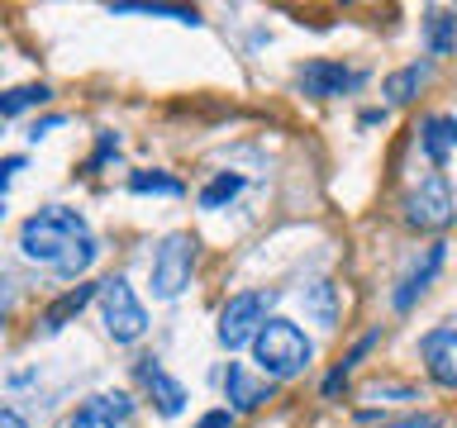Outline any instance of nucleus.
<instances>
[{
  "label": "nucleus",
  "mask_w": 457,
  "mask_h": 428,
  "mask_svg": "<svg viewBox=\"0 0 457 428\" xmlns=\"http://www.w3.org/2000/svg\"><path fill=\"white\" fill-rule=\"evenodd\" d=\"M14 300H20V291H14V281L10 276H0V324L10 319V309H14Z\"/></svg>",
  "instance_id": "b1692460"
},
{
  "label": "nucleus",
  "mask_w": 457,
  "mask_h": 428,
  "mask_svg": "<svg viewBox=\"0 0 457 428\" xmlns=\"http://www.w3.org/2000/svg\"><path fill=\"white\" fill-rule=\"evenodd\" d=\"M0 219H5V195H0Z\"/></svg>",
  "instance_id": "7c9ffc66"
},
{
  "label": "nucleus",
  "mask_w": 457,
  "mask_h": 428,
  "mask_svg": "<svg viewBox=\"0 0 457 428\" xmlns=\"http://www.w3.org/2000/svg\"><path fill=\"white\" fill-rule=\"evenodd\" d=\"M271 385L277 381H267V376H253L243 362H228L224 371V395H228V405L234 409H257V405H267L271 399Z\"/></svg>",
  "instance_id": "f8f14e48"
},
{
  "label": "nucleus",
  "mask_w": 457,
  "mask_h": 428,
  "mask_svg": "<svg viewBox=\"0 0 457 428\" xmlns=\"http://www.w3.org/2000/svg\"><path fill=\"white\" fill-rule=\"evenodd\" d=\"M0 428H29L20 409H0Z\"/></svg>",
  "instance_id": "c85d7f7f"
},
{
  "label": "nucleus",
  "mask_w": 457,
  "mask_h": 428,
  "mask_svg": "<svg viewBox=\"0 0 457 428\" xmlns=\"http://www.w3.org/2000/svg\"><path fill=\"white\" fill-rule=\"evenodd\" d=\"M195 428H234V409H210V414H200Z\"/></svg>",
  "instance_id": "5701e85b"
},
{
  "label": "nucleus",
  "mask_w": 457,
  "mask_h": 428,
  "mask_svg": "<svg viewBox=\"0 0 457 428\" xmlns=\"http://www.w3.org/2000/svg\"><path fill=\"white\" fill-rule=\"evenodd\" d=\"M253 362L267 381H291L314 362V342L291 319H267L262 333L253 338Z\"/></svg>",
  "instance_id": "f03ea898"
},
{
  "label": "nucleus",
  "mask_w": 457,
  "mask_h": 428,
  "mask_svg": "<svg viewBox=\"0 0 457 428\" xmlns=\"http://www.w3.org/2000/svg\"><path fill=\"white\" fill-rule=\"evenodd\" d=\"M295 86L310 100H338V95H348V91L362 86V71L343 67V62H334V57H314V62H305L295 71Z\"/></svg>",
  "instance_id": "0eeeda50"
},
{
  "label": "nucleus",
  "mask_w": 457,
  "mask_h": 428,
  "mask_svg": "<svg viewBox=\"0 0 457 428\" xmlns=\"http://www.w3.org/2000/svg\"><path fill=\"white\" fill-rule=\"evenodd\" d=\"M14 171H24V157H0V195H5V185L14 181Z\"/></svg>",
  "instance_id": "a878e982"
},
{
  "label": "nucleus",
  "mask_w": 457,
  "mask_h": 428,
  "mask_svg": "<svg viewBox=\"0 0 457 428\" xmlns=\"http://www.w3.org/2000/svg\"><path fill=\"white\" fill-rule=\"evenodd\" d=\"M453 214H457L453 185H448V177H443V171L424 177V181L410 191V200H405V219H410L414 228H448Z\"/></svg>",
  "instance_id": "423d86ee"
},
{
  "label": "nucleus",
  "mask_w": 457,
  "mask_h": 428,
  "mask_svg": "<svg viewBox=\"0 0 457 428\" xmlns=\"http://www.w3.org/2000/svg\"><path fill=\"white\" fill-rule=\"evenodd\" d=\"M377 342H381V328H371V333H362V338H357V342H353V352L343 357V371H353V366L362 362V357H367L371 348H377Z\"/></svg>",
  "instance_id": "4be33fe9"
},
{
  "label": "nucleus",
  "mask_w": 457,
  "mask_h": 428,
  "mask_svg": "<svg viewBox=\"0 0 457 428\" xmlns=\"http://www.w3.org/2000/svg\"><path fill=\"white\" fill-rule=\"evenodd\" d=\"M129 191L134 195H186V185L177 181V177H167V171H134V177H129Z\"/></svg>",
  "instance_id": "412c9836"
},
{
  "label": "nucleus",
  "mask_w": 457,
  "mask_h": 428,
  "mask_svg": "<svg viewBox=\"0 0 457 428\" xmlns=\"http://www.w3.org/2000/svg\"><path fill=\"white\" fill-rule=\"evenodd\" d=\"M100 319H105V333L114 342H138L148 333V309L134 295V285L124 276H105L100 281Z\"/></svg>",
  "instance_id": "7ed1b4c3"
},
{
  "label": "nucleus",
  "mask_w": 457,
  "mask_h": 428,
  "mask_svg": "<svg viewBox=\"0 0 457 428\" xmlns=\"http://www.w3.org/2000/svg\"><path fill=\"white\" fill-rule=\"evenodd\" d=\"M428 62H410V67H400V71H391V77L381 81V95L391 100V105H410L414 95H420V86L428 81Z\"/></svg>",
  "instance_id": "f3484780"
},
{
  "label": "nucleus",
  "mask_w": 457,
  "mask_h": 428,
  "mask_svg": "<svg viewBox=\"0 0 457 428\" xmlns=\"http://www.w3.org/2000/svg\"><path fill=\"white\" fill-rule=\"evenodd\" d=\"M20 252L29 257V262L48 267L53 276L77 281L100 257V243H96L91 224H86L77 210L43 205L38 214H29V219L20 224Z\"/></svg>",
  "instance_id": "f257e3e1"
},
{
  "label": "nucleus",
  "mask_w": 457,
  "mask_h": 428,
  "mask_svg": "<svg viewBox=\"0 0 457 428\" xmlns=\"http://www.w3.org/2000/svg\"><path fill=\"white\" fill-rule=\"evenodd\" d=\"M57 124H62V114H48V119H38L34 128H29V138H34V143H38V138H43V134H48V128H57Z\"/></svg>",
  "instance_id": "cd10ccee"
},
{
  "label": "nucleus",
  "mask_w": 457,
  "mask_h": 428,
  "mask_svg": "<svg viewBox=\"0 0 457 428\" xmlns=\"http://www.w3.org/2000/svg\"><path fill=\"white\" fill-rule=\"evenodd\" d=\"M343 385H348V371L338 366V371H328V376H324V385H320V395H324V399H334V395L343 391Z\"/></svg>",
  "instance_id": "393cba45"
},
{
  "label": "nucleus",
  "mask_w": 457,
  "mask_h": 428,
  "mask_svg": "<svg viewBox=\"0 0 457 428\" xmlns=\"http://www.w3.org/2000/svg\"><path fill=\"white\" fill-rule=\"evenodd\" d=\"M48 95H53V91H48L43 81H34V86H10V91H0V119H14V114L43 105Z\"/></svg>",
  "instance_id": "6ab92c4d"
},
{
  "label": "nucleus",
  "mask_w": 457,
  "mask_h": 428,
  "mask_svg": "<svg viewBox=\"0 0 457 428\" xmlns=\"http://www.w3.org/2000/svg\"><path fill=\"white\" fill-rule=\"evenodd\" d=\"M238 191H243L238 171H220V177H210L200 185V210H224L228 200H238Z\"/></svg>",
  "instance_id": "aec40b11"
},
{
  "label": "nucleus",
  "mask_w": 457,
  "mask_h": 428,
  "mask_svg": "<svg viewBox=\"0 0 457 428\" xmlns=\"http://www.w3.org/2000/svg\"><path fill=\"white\" fill-rule=\"evenodd\" d=\"M381 428H438V414H420V419H400V424H381Z\"/></svg>",
  "instance_id": "bb28decb"
},
{
  "label": "nucleus",
  "mask_w": 457,
  "mask_h": 428,
  "mask_svg": "<svg viewBox=\"0 0 457 428\" xmlns=\"http://www.w3.org/2000/svg\"><path fill=\"white\" fill-rule=\"evenodd\" d=\"M195 271V238L191 234H167L153 252V295L157 300H177L191 285Z\"/></svg>",
  "instance_id": "20e7f679"
},
{
  "label": "nucleus",
  "mask_w": 457,
  "mask_h": 428,
  "mask_svg": "<svg viewBox=\"0 0 457 428\" xmlns=\"http://www.w3.org/2000/svg\"><path fill=\"white\" fill-rule=\"evenodd\" d=\"M420 152L434 167H443L457 152V119L453 114H428V119L420 124Z\"/></svg>",
  "instance_id": "ddd939ff"
},
{
  "label": "nucleus",
  "mask_w": 457,
  "mask_h": 428,
  "mask_svg": "<svg viewBox=\"0 0 457 428\" xmlns=\"http://www.w3.org/2000/svg\"><path fill=\"white\" fill-rule=\"evenodd\" d=\"M138 381H143V391L153 395V409L162 414V419H177V414L186 409V385L177 376H167L153 357H148V362H138Z\"/></svg>",
  "instance_id": "9d476101"
},
{
  "label": "nucleus",
  "mask_w": 457,
  "mask_h": 428,
  "mask_svg": "<svg viewBox=\"0 0 457 428\" xmlns=\"http://www.w3.org/2000/svg\"><path fill=\"white\" fill-rule=\"evenodd\" d=\"M91 300H100V285H71V291L62 295V300H53L48 309H43V333H62V328L77 319V314L91 305Z\"/></svg>",
  "instance_id": "4468645a"
},
{
  "label": "nucleus",
  "mask_w": 457,
  "mask_h": 428,
  "mask_svg": "<svg viewBox=\"0 0 457 428\" xmlns=\"http://www.w3.org/2000/svg\"><path fill=\"white\" fill-rule=\"evenodd\" d=\"M443 262H448V243H428V248L410 262L405 276H400V285L391 291V305H395L400 314L414 309V300H420V295L428 291V285H434V276L443 271Z\"/></svg>",
  "instance_id": "6e6552de"
},
{
  "label": "nucleus",
  "mask_w": 457,
  "mask_h": 428,
  "mask_svg": "<svg viewBox=\"0 0 457 428\" xmlns=\"http://www.w3.org/2000/svg\"><path fill=\"white\" fill-rule=\"evenodd\" d=\"M420 357L428 381L443 391H457V328H428L420 338Z\"/></svg>",
  "instance_id": "1a4fd4ad"
},
{
  "label": "nucleus",
  "mask_w": 457,
  "mask_h": 428,
  "mask_svg": "<svg viewBox=\"0 0 457 428\" xmlns=\"http://www.w3.org/2000/svg\"><path fill=\"white\" fill-rule=\"evenodd\" d=\"M362 128H371V124H386V110H362V119H357Z\"/></svg>",
  "instance_id": "c756f323"
},
{
  "label": "nucleus",
  "mask_w": 457,
  "mask_h": 428,
  "mask_svg": "<svg viewBox=\"0 0 457 428\" xmlns=\"http://www.w3.org/2000/svg\"><path fill=\"white\" fill-rule=\"evenodd\" d=\"M129 414H134V399H129V395H120V391H114V395H91L67 419V428H120Z\"/></svg>",
  "instance_id": "9b49d317"
},
{
  "label": "nucleus",
  "mask_w": 457,
  "mask_h": 428,
  "mask_svg": "<svg viewBox=\"0 0 457 428\" xmlns=\"http://www.w3.org/2000/svg\"><path fill=\"white\" fill-rule=\"evenodd\" d=\"M300 305H305V314L320 328H334L338 324V291H334V281H310L305 291H300Z\"/></svg>",
  "instance_id": "dca6fc26"
},
{
  "label": "nucleus",
  "mask_w": 457,
  "mask_h": 428,
  "mask_svg": "<svg viewBox=\"0 0 457 428\" xmlns=\"http://www.w3.org/2000/svg\"><path fill=\"white\" fill-rule=\"evenodd\" d=\"M424 48H428V57H453V48H457V10H428L424 14Z\"/></svg>",
  "instance_id": "2eb2a0df"
},
{
  "label": "nucleus",
  "mask_w": 457,
  "mask_h": 428,
  "mask_svg": "<svg viewBox=\"0 0 457 428\" xmlns=\"http://www.w3.org/2000/svg\"><path fill=\"white\" fill-rule=\"evenodd\" d=\"M262 324H267V295L238 291L220 309V328H214V333H220V348L238 352V348H253V338L262 333Z\"/></svg>",
  "instance_id": "39448f33"
},
{
  "label": "nucleus",
  "mask_w": 457,
  "mask_h": 428,
  "mask_svg": "<svg viewBox=\"0 0 457 428\" xmlns=\"http://www.w3.org/2000/svg\"><path fill=\"white\" fill-rule=\"evenodd\" d=\"M110 14H148V20H177V24H200V10L191 5H148V0H110Z\"/></svg>",
  "instance_id": "a211bd4d"
}]
</instances>
